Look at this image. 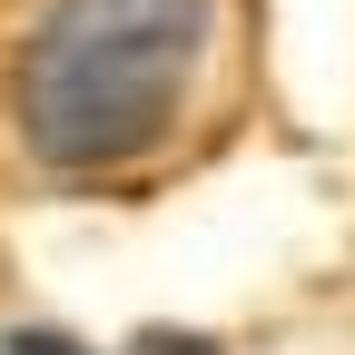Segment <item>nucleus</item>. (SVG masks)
Masks as SVG:
<instances>
[{
	"instance_id": "f257e3e1",
	"label": "nucleus",
	"mask_w": 355,
	"mask_h": 355,
	"mask_svg": "<svg viewBox=\"0 0 355 355\" xmlns=\"http://www.w3.org/2000/svg\"><path fill=\"white\" fill-rule=\"evenodd\" d=\"M237 79V0H30L10 30V128L50 178L168 158Z\"/></svg>"
},
{
	"instance_id": "f03ea898",
	"label": "nucleus",
	"mask_w": 355,
	"mask_h": 355,
	"mask_svg": "<svg viewBox=\"0 0 355 355\" xmlns=\"http://www.w3.org/2000/svg\"><path fill=\"white\" fill-rule=\"evenodd\" d=\"M0 355H89V345H69V336H50V326H20Z\"/></svg>"
},
{
	"instance_id": "7ed1b4c3",
	"label": "nucleus",
	"mask_w": 355,
	"mask_h": 355,
	"mask_svg": "<svg viewBox=\"0 0 355 355\" xmlns=\"http://www.w3.org/2000/svg\"><path fill=\"white\" fill-rule=\"evenodd\" d=\"M139 355H217L207 336H139Z\"/></svg>"
}]
</instances>
